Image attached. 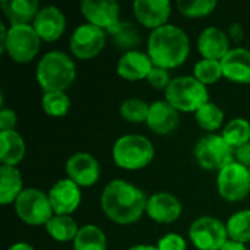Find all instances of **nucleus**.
I'll return each mask as SVG.
<instances>
[{
  "mask_svg": "<svg viewBox=\"0 0 250 250\" xmlns=\"http://www.w3.org/2000/svg\"><path fill=\"white\" fill-rule=\"evenodd\" d=\"M67 179L75 182L79 188H89L95 185L101 176L100 163L88 152H75L66 161Z\"/></svg>",
  "mask_w": 250,
  "mask_h": 250,
  "instance_id": "obj_13",
  "label": "nucleus"
},
{
  "mask_svg": "<svg viewBox=\"0 0 250 250\" xmlns=\"http://www.w3.org/2000/svg\"><path fill=\"white\" fill-rule=\"evenodd\" d=\"M195 158L205 170L221 171L234 161V149L227 144L223 135L209 133L201 138L195 145Z\"/></svg>",
  "mask_w": 250,
  "mask_h": 250,
  "instance_id": "obj_8",
  "label": "nucleus"
},
{
  "mask_svg": "<svg viewBox=\"0 0 250 250\" xmlns=\"http://www.w3.org/2000/svg\"><path fill=\"white\" fill-rule=\"evenodd\" d=\"M152 67H154V63L151 57L148 56V53H142L139 50L126 51L117 62L119 76L127 81L146 79Z\"/></svg>",
  "mask_w": 250,
  "mask_h": 250,
  "instance_id": "obj_20",
  "label": "nucleus"
},
{
  "mask_svg": "<svg viewBox=\"0 0 250 250\" xmlns=\"http://www.w3.org/2000/svg\"><path fill=\"white\" fill-rule=\"evenodd\" d=\"M76 78V66L69 54L53 50L45 53L37 64V82L44 92H64Z\"/></svg>",
  "mask_w": 250,
  "mask_h": 250,
  "instance_id": "obj_3",
  "label": "nucleus"
},
{
  "mask_svg": "<svg viewBox=\"0 0 250 250\" xmlns=\"http://www.w3.org/2000/svg\"><path fill=\"white\" fill-rule=\"evenodd\" d=\"M48 199L54 215H70L79 208L82 192L81 188L70 179H62L51 186Z\"/></svg>",
  "mask_w": 250,
  "mask_h": 250,
  "instance_id": "obj_14",
  "label": "nucleus"
},
{
  "mask_svg": "<svg viewBox=\"0 0 250 250\" xmlns=\"http://www.w3.org/2000/svg\"><path fill=\"white\" fill-rule=\"evenodd\" d=\"M107 32L91 23L79 25L70 35L69 47L75 57L88 60L101 53L105 45Z\"/></svg>",
  "mask_w": 250,
  "mask_h": 250,
  "instance_id": "obj_11",
  "label": "nucleus"
},
{
  "mask_svg": "<svg viewBox=\"0 0 250 250\" xmlns=\"http://www.w3.org/2000/svg\"><path fill=\"white\" fill-rule=\"evenodd\" d=\"M7 250H35L31 245L25 243V242H18V243H13Z\"/></svg>",
  "mask_w": 250,
  "mask_h": 250,
  "instance_id": "obj_40",
  "label": "nucleus"
},
{
  "mask_svg": "<svg viewBox=\"0 0 250 250\" xmlns=\"http://www.w3.org/2000/svg\"><path fill=\"white\" fill-rule=\"evenodd\" d=\"M15 211L28 226H45L54 217L48 195L37 188L23 189L15 201Z\"/></svg>",
  "mask_w": 250,
  "mask_h": 250,
  "instance_id": "obj_7",
  "label": "nucleus"
},
{
  "mask_svg": "<svg viewBox=\"0 0 250 250\" xmlns=\"http://www.w3.org/2000/svg\"><path fill=\"white\" fill-rule=\"evenodd\" d=\"M189 239L198 250H221L229 240L227 227L215 217H199L189 229Z\"/></svg>",
  "mask_w": 250,
  "mask_h": 250,
  "instance_id": "obj_9",
  "label": "nucleus"
},
{
  "mask_svg": "<svg viewBox=\"0 0 250 250\" xmlns=\"http://www.w3.org/2000/svg\"><path fill=\"white\" fill-rule=\"evenodd\" d=\"M198 50L204 59L221 62L231 48H230L229 37L223 29L217 26H208L199 34Z\"/></svg>",
  "mask_w": 250,
  "mask_h": 250,
  "instance_id": "obj_19",
  "label": "nucleus"
},
{
  "mask_svg": "<svg viewBox=\"0 0 250 250\" xmlns=\"http://www.w3.org/2000/svg\"><path fill=\"white\" fill-rule=\"evenodd\" d=\"M133 13L141 25L154 31L167 25L171 15V3L168 0H136Z\"/></svg>",
  "mask_w": 250,
  "mask_h": 250,
  "instance_id": "obj_17",
  "label": "nucleus"
},
{
  "mask_svg": "<svg viewBox=\"0 0 250 250\" xmlns=\"http://www.w3.org/2000/svg\"><path fill=\"white\" fill-rule=\"evenodd\" d=\"M81 12L88 23L108 32L120 22V6L114 0H83Z\"/></svg>",
  "mask_w": 250,
  "mask_h": 250,
  "instance_id": "obj_12",
  "label": "nucleus"
},
{
  "mask_svg": "<svg viewBox=\"0 0 250 250\" xmlns=\"http://www.w3.org/2000/svg\"><path fill=\"white\" fill-rule=\"evenodd\" d=\"M41 41L42 40L31 23L10 26L7 29L1 53L6 51L7 56L16 63H29L38 54Z\"/></svg>",
  "mask_w": 250,
  "mask_h": 250,
  "instance_id": "obj_6",
  "label": "nucleus"
},
{
  "mask_svg": "<svg viewBox=\"0 0 250 250\" xmlns=\"http://www.w3.org/2000/svg\"><path fill=\"white\" fill-rule=\"evenodd\" d=\"M111 155L117 167L125 170H141L154 160L155 149L148 138L130 133L120 136L114 142Z\"/></svg>",
  "mask_w": 250,
  "mask_h": 250,
  "instance_id": "obj_4",
  "label": "nucleus"
},
{
  "mask_svg": "<svg viewBox=\"0 0 250 250\" xmlns=\"http://www.w3.org/2000/svg\"><path fill=\"white\" fill-rule=\"evenodd\" d=\"M23 192V180L21 171L16 167H0V204H15L18 196Z\"/></svg>",
  "mask_w": 250,
  "mask_h": 250,
  "instance_id": "obj_24",
  "label": "nucleus"
},
{
  "mask_svg": "<svg viewBox=\"0 0 250 250\" xmlns=\"http://www.w3.org/2000/svg\"><path fill=\"white\" fill-rule=\"evenodd\" d=\"M45 230L50 234V237L54 239L56 242L66 243L75 240L79 227L70 215H54L45 224Z\"/></svg>",
  "mask_w": 250,
  "mask_h": 250,
  "instance_id": "obj_27",
  "label": "nucleus"
},
{
  "mask_svg": "<svg viewBox=\"0 0 250 250\" xmlns=\"http://www.w3.org/2000/svg\"><path fill=\"white\" fill-rule=\"evenodd\" d=\"M182 202L180 199L168 192H158L148 198L146 214L151 220L160 224H170L179 220L182 215Z\"/></svg>",
  "mask_w": 250,
  "mask_h": 250,
  "instance_id": "obj_15",
  "label": "nucleus"
},
{
  "mask_svg": "<svg viewBox=\"0 0 250 250\" xmlns=\"http://www.w3.org/2000/svg\"><path fill=\"white\" fill-rule=\"evenodd\" d=\"M41 107L44 113L51 117H63L70 110V98L60 91L44 92L41 98Z\"/></svg>",
  "mask_w": 250,
  "mask_h": 250,
  "instance_id": "obj_31",
  "label": "nucleus"
},
{
  "mask_svg": "<svg viewBox=\"0 0 250 250\" xmlns=\"http://www.w3.org/2000/svg\"><path fill=\"white\" fill-rule=\"evenodd\" d=\"M26 145L16 130L0 132V163L1 166L16 167L25 157Z\"/></svg>",
  "mask_w": 250,
  "mask_h": 250,
  "instance_id": "obj_23",
  "label": "nucleus"
},
{
  "mask_svg": "<svg viewBox=\"0 0 250 250\" xmlns=\"http://www.w3.org/2000/svg\"><path fill=\"white\" fill-rule=\"evenodd\" d=\"M223 76L236 83H250V50L243 47L231 48L221 60Z\"/></svg>",
  "mask_w": 250,
  "mask_h": 250,
  "instance_id": "obj_21",
  "label": "nucleus"
},
{
  "mask_svg": "<svg viewBox=\"0 0 250 250\" xmlns=\"http://www.w3.org/2000/svg\"><path fill=\"white\" fill-rule=\"evenodd\" d=\"M149 111V104L139 98H127L120 105V114L126 122L130 123H142L146 122Z\"/></svg>",
  "mask_w": 250,
  "mask_h": 250,
  "instance_id": "obj_34",
  "label": "nucleus"
},
{
  "mask_svg": "<svg viewBox=\"0 0 250 250\" xmlns=\"http://www.w3.org/2000/svg\"><path fill=\"white\" fill-rule=\"evenodd\" d=\"M221 250H248L246 249V245L245 243H240V242H234V240H227L226 245L221 248Z\"/></svg>",
  "mask_w": 250,
  "mask_h": 250,
  "instance_id": "obj_39",
  "label": "nucleus"
},
{
  "mask_svg": "<svg viewBox=\"0 0 250 250\" xmlns=\"http://www.w3.org/2000/svg\"><path fill=\"white\" fill-rule=\"evenodd\" d=\"M223 138L227 144L237 149L250 142V123L246 119H233L223 129Z\"/></svg>",
  "mask_w": 250,
  "mask_h": 250,
  "instance_id": "obj_28",
  "label": "nucleus"
},
{
  "mask_svg": "<svg viewBox=\"0 0 250 250\" xmlns=\"http://www.w3.org/2000/svg\"><path fill=\"white\" fill-rule=\"evenodd\" d=\"M217 4V0H179L176 6L183 16L204 18L211 15Z\"/></svg>",
  "mask_w": 250,
  "mask_h": 250,
  "instance_id": "obj_33",
  "label": "nucleus"
},
{
  "mask_svg": "<svg viewBox=\"0 0 250 250\" xmlns=\"http://www.w3.org/2000/svg\"><path fill=\"white\" fill-rule=\"evenodd\" d=\"M32 26L42 41H57L66 29V18L63 12L56 6L40 7Z\"/></svg>",
  "mask_w": 250,
  "mask_h": 250,
  "instance_id": "obj_16",
  "label": "nucleus"
},
{
  "mask_svg": "<svg viewBox=\"0 0 250 250\" xmlns=\"http://www.w3.org/2000/svg\"><path fill=\"white\" fill-rule=\"evenodd\" d=\"M157 248L158 250H186L188 243L183 236L177 233H168L158 240Z\"/></svg>",
  "mask_w": 250,
  "mask_h": 250,
  "instance_id": "obj_35",
  "label": "nucleus"
},
{
  "mask_svg": "<svg viewBox=\"0 0 250 250\" xmlns=\"http://www.w3.org/2000/svg\"><path fill=\"white\" fill-rule=\"evenodd\" d=\"M193 76L204 85H212L223 76V66L220 60L202 59L193 67Z\"/></svg>",
  "mask_w": 250,
  "mask_h": 250,
  "instance_id": "obj_32",
  "label": "nucleus"
},
{
  "mask_svg": "<svg viewBox=\"0 0 250 250\" xmlns=\"http://www.w3.org/2000/svg\"><path fill=\"white\" fill-rule=\"evenodd\" d=\"M75 250H107V237L104 231L92 224L82 226L73 240Z\"/></svg>",
  "mask_w": 250,
  "mask_h": 250,
  "instance_id": "obj_25",
  "label": "nucleus"
},
{
  "mask_svg": "<svg viewBox=\"0 0 250 250\" xmlns=\"http://www.w3.org/2000/svg\"><path fill=\"white\" fill-rule=\"evenodd\" d=\"M166 101L177 111L196 113L209 101L207 85L201 83L195 76H177L171 79L166 89Z\"/></svg>",
  "mask_w": 250,
  "mask_h": 250,
  "instance_id": "obj_5",
  "label": "nucleus"
},
{
  "mask_svg": "<svg viewBox=\"0 0 250 250\" xmlns=\"http://www.w3.org/2000/svg\"><path fill=\"white\" fill-rule=\"evenodd\" d=\"M148 83L157 89H167V86L170 85L171 82V78H170V73L167 69H163V67H158V66H154L152 70L149 72L148 78H146Z\"/></svg>",
  "mask_w": 250,
  "mask_h": 250,
  "instance_id": "obj_36",
  "label": "nucleus"
},
{
  "mask_svg": "<svg viewBox=\"0 0 250 250\" xmlns=\"http://www.w3.org/2000/svg\"><path fill=\"white\" fill-rule=\"evenodd\" d=\"M18 123L16 113L10 108H1L0 110V132L15 130V126Z\"/></svg>",
  "mask_w": 250,
  "mask_h": 250,
  "instance_id": "obj_37",
  "label": "nucleus"
},
{
  "mask_svg": "<svg viewBox=\"0 0 250 250\" xmlns=\"http://www.w3.org/2000/svg\"><path fill=\"white\" fill-rule=\"evenodd\" d=\"M179 120V111L166 100H158L149 104V111L145 123L152 132L158 135H168L177 127Z\"/></svg>",
  "mask_w": 250,
  "mask_h": 250,
  "instance_id": "obj_18",
  "label": "nucleus"
},
{
  "mask_svg": "<svg viewBox=\"0 0 250 250\" xmlns=\"http://www.w3.org/2000/svg\"><path fill=\"white\" fill-rule=\"evenodd\" d=\"M127 250H158V248L152 245H135Z\"/></svg>",
  "mask_w": 250,
  "mask_h": 250,
  "instance_id": "obj_41",
  "label": "nucleus"
},
{
  "mask_svg": "<svg viewBox=\"0 0 250 250\" xmlns=\"http://www.w3.org/2000/svg\"><path fill=\"white\" fill-rule=\"evenodd\" d=\"M234 158L237 163H240L242 166L250 168V142H248L246 145L234 149Z\"/></svg>",
  "mask_w": 250,
  "mask_h": 250,
  "instance_id": "obj_38",
  "label": "nucleus"
},
{
  "mask_svg": "<svg viewBox=\"0 0 250 250\" xmlns=\"http://www.w3.org/2000/svg\"><path fill=\"white\" fill-rule=\"evenodd\" d=\"M217 189L223 199L229 202H239L250 192V168L233 161L217 176Z\"/></svg>",
  "mask_w": 250,
  "mask_h": 250,
  "instance_id": "obj_10",
  "label": "nucleus"
},
{
  "mask_svg": "<svg viewBox=\"0 0 250 250\" xmlns=\"http://www.w3.org/2000/svg\"><path fill=\"white\" fill-rule=\"evenodd\" d=\"M107 34L111 37L114 45L120 50L132 51L141 42V34L138 28L133 25V22L130 21H120Z\"/></svg>",
  "mask_w": 250,
  "mask_h": 250,
  "instance_id": "obj_26",
  "label": "nucleus"
},
{
  "mask_svg": "<svg viewBox=\"0 0 250 250\" xmlns=\"http://www.w3.org/2000/svg\"><path fill=\"white\" fill-rule=\"evenodd\" d=\"M229 239L240 243L250 242V209H243L233 214L226 223Z\"/></svg>",
  "mask_w": 250,
  "mask_h": 250,
  "instance_id": "obj_29",
  "label": "nucleus"
},
{
  "mask_svg": "<svg viewBox=\"0 0 250 250\" xmlns=\"http://www.w3.org/2000/svg\"><path fill=\"white\" fill-rule=\"evenodd\" d=\"M146 50L154 66L168 70L185 63L190 51V41L182 28L167 23L149 34Z\"/></svg>",
  "mask_w": 250,
  "mask_h": 250,
  "instance_id": "obj_2",
  "label": "nucleus"
},
{
  "mask_svg": "<svg viewBox=\"0 0 250 250\" xmlns=\"http://www.w3.org/2000/svg\"><path fill=\"white\" fill-rule=\"evenodd\" d=\"M0 6L10 26L28 25L31 21L34 22L40 10L37 0H1Z\"/></svg>",
  "mask_w": 250,
  "mask_h": 250,
  "instance_id": "obj_22",
  "label": "nucleus"
},
{
  "mask_svg": "<svg viewBox=\"0 0 250 250\" xmlns=\"http://www.w3.org/2000/svg\"><path fill=\"white\" fill-rule=\"evenodd\" d=\"M196 123L207 132L214 133L223 126L224 122V111L212 101H208L195 113Z\"/></svg>",
  "mask_w": 250,
  "mask_h": 250,
  "instance_id": "obj_30",
  "label": "nucleus"
},
{
  "mask_svg": "<svg viewBox=\"0 0 250 250\" xmlns=\"http://www.w3.org/2000/svg\"><path fill=\"white\" fill-rule=\"evenodd\" d=\"M145 193L126 180H111L101 193L103 212L116 224L127 226L136 223L146 211Z\"/></svg>",
  "mask_w": 250,
  "mask_h": 250,
  "instance_id": "obj_1",
  "label": "nucleus"
}]
</instances>
